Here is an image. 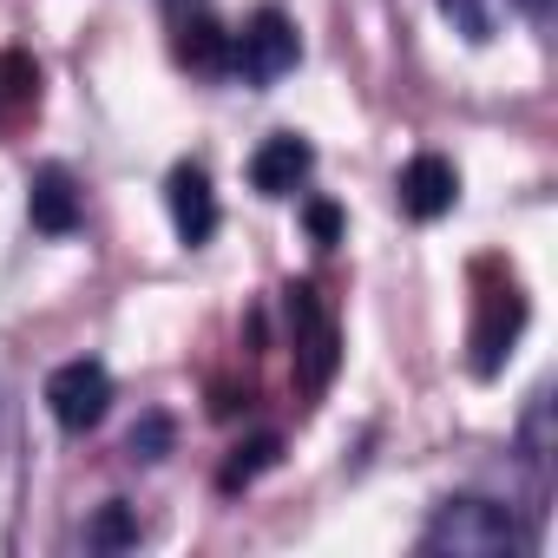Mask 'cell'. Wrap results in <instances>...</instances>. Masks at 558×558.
<instances>
[{
  "instance_id": "obj_13",
  "label": "cell",
  "mask_w": 558,
  "mask_h": 558,
  "mask_svg": "<svg viewBox=\"0 0 558 558\" xmlns=\"http://www.w3.org/2000/svg\"><path fill=\"white\" fill-rule=\"evenodd\" d=\"M440 14L480 47V40H493V8H486V0H440Z\"/></svg>"
},
{
  "instance_id": "obj_6",
  "label": "cell",
  "mask_w": 558,
  "mask_h": 558,
  "mask_svg": "<svg viewBox=\"0 0 558 558\" xmlns=\"http://www.w3.org/2000/svg\"><path fill=\"white\" fill-rule=\"evenodd\" d=\"M165 210H171V230H178V243H210L217 236V191H210V178H204V165H178L171 178H165Z\"/></svg>"
},
{
  "instance_id": "obj_3",
  "label": "cell",
  "mask_w": 558,
  "mask_h": 558,
  "mask_svg": "<svg viewBox=\"0 0 558 558\" xmlns=\"http://www.w3.org/2000/svg\"><path fill=\"white\" fill-rule=\"evenodd\" d=\"M106 408H112V375H106V362H66V368L47 375V414H53L66 434L99 427Z\"/></svg>"
},
{
  "instance_id": "obj_5",
  "label": "cell",
  "mask_w": 558,
  "mask_h": 558,
  "mask_svg": "<svg viewBox=\"0 0 558 558\" xmlns=\"http://www.w3.org/2000/svg\"><path fill=\"white\" fill-rule=\"evenodd\" d=\"M519 329H525V296L512 283L486 290L480 296V323H473V375H499V362L512 355Z\"/></svg>"
},
{
  "instance_id": "obj_15",
  "label": "cell",
  "mask_w": 558,
  "mask_h": 558,
  "mask_svg": "<svg viewBox=\"0 0 558 558\" xmlns=\"http://www.w3.org/2000/svg\"><path fill=\"white\" fill-rule=\"evenodd\" d=\"M132 538H138V525H132V512H125V506L112 499V506H106V512L93 519V545H106V551H119V545H132Z\"/></svg>"
},
{
  "instance_id": "obj_10",
  "label": "cell",
  "mask_w": 558,
  "mask_h": 558,
  "mask_svg": "<svg viewBox=\"0 0 558 558\" xmlns=\"http://www.w3.org/2000/svg\"><path fill=\"white\" fill-rule=\"evenodd\" d=\"M34 99H40L34 60H27V53H0V132H8L21 112H34Z\"/></svg>"
},
{
  "instance_id": "obj_14",
  "label": "cell",
  "mask_w": 558,
  "mask_h": 558,
  "mask_svg": "<svg viewBox=\"0 0 558 558\" xmlns=\"http://www.w3.org/2000/svg\"><path fill=\"white\" fill-rule=\"evenodd\" d=\"M125 447H132V460H165V453H171V421H165V414H145Z\"/></svg>"
},
{
  "instance_id": "obj_7",
  "label": "cell",
  "mask_w": 558,
  "mask_h": 558,
  "mask_svg": "<svg viewBox=\"0 0 558 558\" xmlns=\"http://www.w3.org/2000/svg\"><path fill=\"white\" fill-rule=\"evenodd\" d=\"M395 191H401V210H408V217L434 223V217H447V210H453V197H460V178H453V165H447V158L421 151V158H408V165H401Z\"/></svg>"
},
{
  "instance_id": "obj_9",
  "label": "cell",
  "mask_w": 558,
  "mask_h": 558,
  "mask_svg": "<svg viewBox=\"0 0 558 558\" xmlns=\"http://www.w3.org/2000/svg\"><path fill=\"white\" fill-rule=\"evenodd\" d=\"M27 210H34V230L66 236V230L80 223V191H73V178H66L60 165L34 171V184H27Z\"/></svg>"
},
{
  "instance_id": "obj_4",
  "label": "cell",
  "mask_w": 558,
  "mask_h": 558,
  "mask_svg": "<svg viewBox=\"0 0 558 558\" xmlns=\"http://www.w3.org/2000/svg\"><path fill=\"white\" fill-rule=\"evenodd\" d=\"M283 303H290V329H296L303 388L316 395V388H329V375H336V323L323 316V303H316V290H310V283L283 290Z\"/></svg>"
},
{
  "instance_id": "obj_16",
  "label": "cell",
  "mask_w": 558,
  "mask_h": 558,
  "mask_svg": "<svg viewBox=\"0 0 558 558\" xmlns=\"http://www.w3.org/2000/svg\"><path fill=\"white\" fill-rule=\"evenodd\" d=\"M303 223H310V236H316L323 250H329V243H342V210H336V204H323V197H316V204H303Z\"/></svg>"
},
{
  "instance_id": "obj_11",
  "label": "cell",
  "mask_w": 558,
  "mask_h": 558,
  "mask_svg": "<svg viewBox=\"0 0 558 558\" xmlns=\"http://www.w3.org/2000/svg\"><path fill=\"white\" fill-rule=\"evenodd\" d=\"M191 66H204V73H223L230 66V34L223 27H210V21H197L191 34H184V47H178Z\"/></svg>"
},
{
  "instance_id": "obj_2",
  "label": "cell",
  "mask_w": 558,
  "mask_h": 558,
  "mask_svg": "<svg viewBox=\"0 0 558 558\" xmlns=\"http://www.w3.org/2000/svg\"><path fill=\"white\" fill-rule=\"evenodd\" d=\"M296 60H303V40L283 8H256L243 34H230V73H243L250 86H276L283 73H296Z\"/></svg>"
},
{
  "instance_id": "obj_12",
  "label": "cell",
  "mask_w": 558,
  "mask_h": 558,
  "mask_svg": "<svg viewBox=\"0 0 558 558\" xmlns=\"http://www.w3.org/2000/svg\"><path fill=\"white\" fill-rule=\"evenodd\" d=\"M276 453H283V440H276V434H256V440H250V447H236V460L223 466V486H230V493H236V486H250L263 466H276Z\"/></svg>"
},
{
  "instance_id": "obj_1",
  "label": "cell",
  "mask_w": 558,
  "mask_h": 558,
  "mask_svg": "<svg viewBox=\"0 0 558 558\" xmlns=\"http://www.w3.org/2000/svg\"><path fill=\"white\" fill-rule=\"evenodd\" d=\"M532 538H525V525L512 519V506H499V499H480V493H460V499H440L434 506V519H427V532H421V551H434V558H512V551H525Z\"/></svg>"
},
{
  "instance_id": "obj_8",
  "label": "cell",
  "mask_w": 558,
  "mask_h": 558,
  "mask_svg": "<svg viewBox=\"0 0 558 558\" xmlns=\"http://www.w3.org/2000/svg\"><path fill=\"white\" fill-rule=\"evenodd\" d=\"M310 171H316V151H310V138H296V132L263 138L256 158H250V184H256L263 197H290V191H303Z\"/></svg>"
}]
</instances>
